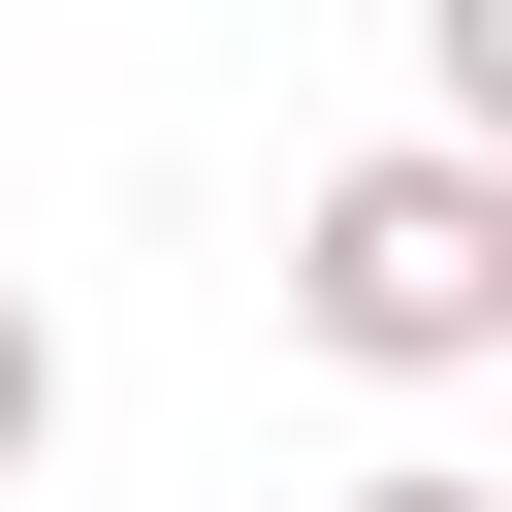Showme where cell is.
<instances>
[{
	"mask_svg": "<svg viewBox=\"0 0 512 512\" xmlns=\"http://www.w3.org/2000/svg\"><path fill=\"white\" fill-rule=\"evenodd\" d=\"M288 320H320L352 384H480V352H512V128H384V160H320Z\"/></svg>",
	"mask_w": 512,
	"mask_h": 512,
	"instance_id": "6da1fadb",
	"label": "cell"
},
{
	"mask_svg": "<svg viewBox=\"0 0 512 512\" xmlns=\"http://www.w3.org/2000/svg\"><path fill=\"white\" fill-rule=\"evenodd\" d=\"M32 448H64V320L0 288V480H32Z\"/></svg>",
	"mask_w": 512,
	"mask_h": 512,
	"instance_id": "7a4b0ae2",
	"label": "cell"
},
{
	"mask_svg": "<svg viewBox=\"0 0 512 512\" xmlns=\"http://www.w3.org/2000/svg\"><path fill=\"white\" fill-rule=\"evenodd\" d=\"M352 512H512V480H480V448H384V480H352Z\"/></svg>",
	"mask_w": 512,
	"mask_h": 512,
	"instance_id": "3957f363",
	"label": "cell"
}]
</instances>
